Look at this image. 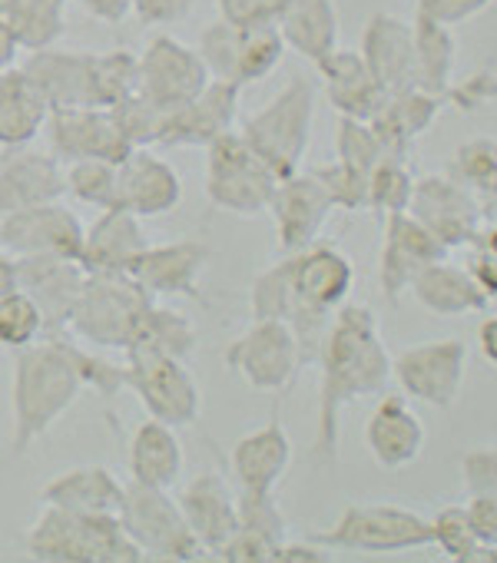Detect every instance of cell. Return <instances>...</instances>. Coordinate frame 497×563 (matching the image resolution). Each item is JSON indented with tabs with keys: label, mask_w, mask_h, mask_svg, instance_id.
Wrapping results in <instances>:
<instances>
[{
	"label": "cell",
	"mask_w": 497,
	"mask_h": 563,
	"mask_svg": "<svg viewBox=\"0 0 497 563\" xmlns=\"http://www.w3.org/2000/svg\"><path fill=\"white\" fill-rule=\"evenodd\" d=\"M64 166L54 153L14 146L0 153V216L64 199Z\"/></svg>",
	"instance_id": "28"
},
{
	"label": "cell",
	"mask_w": 497,
	"mask_h": 563,
	"mask_svg": "<svg viewBox=\"0 0 497 563\" xmlns=\"http://www.w3.org/2000/svg\"><path fill=\"white\" fill-rule=\"evenodd\" d=\"M0 4H4V0H0Z\"/></svg>",
	"instance_id": "62"
},
{
	"label": "cell",
	"mask_w": 497,
	"mask_h": 563,
	"mask_svg": "<svg viewBox=\"0 0 497 563\" xmlns=\"http://www.w3.org/2000/svg\"><path fill=\"white\" fill-rule=\"evenodd\" d=\"M130 481L173 490L183 477V441L176 438V428L150 418L133 431L130 441Z\"/></svg>",
	"instance_id": "34"
},
{
	"label": "cell",
	"mask_w": 497,
	"mask_h": 563,
	"mask_svg": "<svg viewBox=\"0 0 497 563\" xmlns=\"http://www.w3.org/2000/svg\"><path fill=\"white\" fill-rule=\"evenodd\" d=\"M51 117L47 100L18 67L0 74V150L31 146Z\"/></svg>",
	"instance_id": "37"
},
{
	"label": "cell",
	"mask_w": 497,
	"mask_h": 563,
	"mask_svg": "<svg viewBox=\"0 0 497 563\" xmlns=\"http://www.w3.org/2000/svg\"><path fill=\"white\" fill-rule=\"evenodd\" d=\"M279 176L242 140L239 130L216 136L206 146V199L232 216H263Z\"/></svg>",
	"instance_id": "7"
},
{
	"label": "cell",
	"mask_w": 497,
	"mask_h": 563,
	"mask_svg": "<svg viewBox=\"0 0 497 563\" xmlns=\"http://www.w3.org/2000/svg\"><path fill=\"white\" fill-rule=\"evenodd\" d=\"M309 540L349 553H405L431 547V520L401 504H349Z\"/></svg>",
	"instance_id": "6"
},
{
	"label": "cell",
	"mask_w": 497,
	"mask_h": 563,
	"mask_svg": "<svg viewBox=\"0 0 497 563\" xmlns=\"http://www.w3.org/2000/svg\"><path fill=\"white\" fill-rule=\"evenodd\" d=\"M192 537L199 540L202 553H219V547L239 527V497L232 494L229 481L216 471L196 474L176 497Z\"/></svg>",
	"instance_id": "27"
},
{
	"label": "cell",
	"mask_w": 497,
	"mask_h": 563,
	"mask_svg": "<svg viewBox=\"0 0 497 563\" xmlns=\"http://www.w3.org/2000/svg\"><path fill=\"white\" fill-rule=\"evenodd\" d=\"M312 176L325 186L329 199L335 209H345V212H362L368 209V173H358L345 163H329V166H319L312 169Z\"/></svg>",
	"instance_id": "49"
},
{
	"label": "cell",
	"mask_w": 497,
	"mask_h": 563,
	"mask_svg": "<svg viewBox=\"0 0 497 563\" xmlns=\"http://www.w3.org/2000/svg\"><path fill=\"white\" fill-rule=\"evenodd\" d=\"M196 345H199L196 325L186 316L153 302L143 312V319L123 352L126 355H169V358L189 362L196 355Z\"/></svg>",
	"instance_id": "40"
},
{
	"label": "cell",
	"mask_w": 497,
	"mask_h": 563,
	"mask_svg": "<svg viewBox=\"0 0 497 563\" xmlns=\"http://www.w3.org/2000/svg\"><path fill=\"white\" fill-rule=\"evenodd\" d=\"M385 156L372 123L365 120H352V117H339L335 123V159L358 169V173H372V166Z\"/></svg>",
	"instance_id": "48"
},
{
	"label": "cell",
	"mask_w": 497,
	"mask_h": 563,
	"mask_svg": "<svg viewBox=\"0 0 497 563\" xmlns=\"http://www.w3.org/2000/svg\"><path fill=\"white\" fill-rule=\"evenodd\" d=\"M286 255H289L292 289L299 296V306L316 312H335L349 302L355 286V265L335 242L316 239L312 245Z\"/></svg>",
	"instance_id": "20"
},
{
	"label": "cell",
	"mask_w": 497,
	"mask_h": 563,
	"mask_svg": "<svg viewBox=\"0 0 497 563\" xmlns=\"http://www.w3.org/2000/svg\"><path fill=\"white\" fill-rule=\"evenodd\" d=\"M494 0H418V11L448 24V27H457L471 18H477L481 11H487Z\"/></svg>",
	"instance_id": "54"
},
{
	"label": "cell",
	"mask_w": 497,
	"mask_h": 563,
	"mask_svg": "<svg viewBox=\"0 0 497 563\" xmlns=\"http://www.w3.org/2000/svg\"><path fill=\"white\" fill-rule=\"evenodd\" d=\"M461 474H464L467 494H497V444L464 451Z\"/></svg>",
	"instance_id": "50"
},
{
	"label": "cell",
	"mask_w": 497,
	"mask_h": 563,
	"mask_svg": "<svg viewBox=\"0 0 497 563\" xmlns=\"http://www.w3.org/2000/svg\"><path fill=\"white\" fill-rule=\"evenodd\" d=\"M41 335H44V316L27 292L14 289L8 296H0V345L24 349Z\"/></svg>",
	"instance_id": "46"
},
{
	"label": "cell",
	"mask_w": 497,
	"mask_h": 563,
	"mask_svg": "<svg viewBox=\"0 0 497 563\" xmlns=\"http://www.w3.org/2000/svg\"><path fill=\"white\" fill-rule=\"evenodd\" d=\"M339 24L342 21L335 0H289L279 18V34L289 51H296L309 64H319L339 47Z\"/></svg>",
	"instance_id": "36"
},
{
	"label": "cell",
	"mask_w": 497,
	"mask_h": 563,
	"mask_svg": "<svg viewBox=\"0 0 497 563\" xmlns=\"http://www.w3.org/2000/svg\"><path fill=\"white\" fill-rule=\"evenodd\" d=\"M196 51L209 77L235 87H253L279 70L289 47L279 34V24H232L219 18L199 34Z\"/></svg>",
	"instance_id": "8"
},
{
	"label": "cell",
	"mask_w": 497,
	"mask_h": 563,
	"mask_svg": "<svg viewBox=\"0 0 497 563\" xmlns=\"http://www.w3.org/2000/svg\"><path fill=\"white\" fill-rule=\"evenodd\" d=\"M209 70L199 51L186 47L173 34H156L140 54V87L136 93L163 110H176L202 93L209 84Z\"/></svg>",
	"instance_id": "14"
},
{
	"label": "cell",
	"mask_w": 497,
	"mask_h": 563,
	"mask_svg": "<svg viewBox=\"0 0 497 563\" xmlns=\"http://www.w3.org/2000/svg\"><path fill=\"white\" fill-rule=\"evenodd\" d=\"M0 24L11 31L21 51H44L64 37L67 0H4Z\"/></svg>",
	"instance_id": "39"
},
{
	"label": "cell",
	"mask_w": 497,
	"mask_h": 563,
	"mask_svg": "<svg viewBox=\"0 0 497 563\" xmlns=\"http://www.w3.org/2000/svg\"><path fill=\"white\" fill-rule=\"evenodd\" d=\"M51 150L60 163L74 159H110L120 163L130 156V140L120 130V120L110 107H64L51 110L47 123Z\"/></svg>",
	"instance_id": "16"
},
{
	"label": "cell",
	"mask_w": 497,
	"mask_h": 563,
	"mask_svg": "<svg viewBox=\"0 0 497 563\" xmlns=\"http://www.w3.org/2000/svg\"><path fill=\"white\" fill-rule=\"evenodd\" d=\"M27 550L44 563H136L143 553L117 514H90L44 504L27 533Z\"/></svg>",
	"instance_id": "3"
},
{
	"label": "cell",
	"mask_w": 497,
	"mask_h": 563,
	"mask_svg": "<svg viewBox=\"0 0 497 563\" xmlns=\"http://www.w3.org/2000/svg\"><path fill=\"white\" fill-rule=\"evenodd\" d=\"M87 382L77 362V339L60 332L47 335L44 342H31L14 349V385H11V408H14V431L11 448L24 454L41 441L84 395Z\"/></svg>",
	"instance_id": "2"
},
{
	"label": "cell",
	"mask_w": 497,
	"mask_h": 563,
	"mask_svg": "<svg viewBox=\"0 0 497 563\" xmlns=\"http://www.w3.org/2000/svg\"><path fill=\"white\" fill-rule=\"evenodd\" d=\"M444 97L424 93L421 87H405L385 97L382 110L368 120L385 156H408V150L431 130L438 113L444 110Z\"/></svg>",
	"instance_id": "31"
},
{
	"label": "cell",
	"mask_w": 497,
	"mask_h": 563,
	"mask_svg": "<svg viewBox=\"0 0 497 563\" xmlns=\"http://www.w3.org/2000/svg\"><path fill=\"white\" fill-rule=\"evenodd\" d=\"M289 0H216L222 21L232 24H279Z\"/></svg>",
	"instance_id": "51"
},
{
	"label": "cell",
	"mask_w": 497,
	"mask_h": 563,
	"mask_svg": "<svg viewBox=\"0 0 497 563\" xmlns=\"http://www.w3.org/2000/svg\"><path fill=\"white\" fill-rule=\"evenodd\" d=\"M494 206H497V202H494Z\"/></svg>",
	"instance_id": "63"
},
{
	"label": "cell",
	"mask_w": 497,
	"mask_h": 563,
	"mask_svg": "<svg viewBox=\"0 0 497 563\" xmlns=\"http://www.w3.org/2000/svg\"><path fill=\"white\" fill-rule=\"evenodd\" d=\"M316 365L322 368L316 457L335 464L339 438H342V411L352 401L385 395L391 382V352L382 339L375 312L368 306H349V302L335 309Z\"/></svg>",
	"instance_id": "1"
},
{
	"label": "cell",
	"mask_w": 497,
	"mask_h": 563,
	"mask_svg": "<svg viewBox=\"0 0 497 563\" xmlns=\"http://www.w3.org/2000/svg\"><path fill=\"white\" fill-rule=\"evenodd\" d=\"M411 37H415V87L448 100V90L454 87V67H457L454 31L428 14L415 11Z\"/></svg>",
	"instance_id": "38"
},
{
	"label": "cell",
	"mask_w": 497,
	"mask_h": 563,
	"mask_svg": "<svg viewBox=\"0 0 497 563\" xmlns=\"http://www.w3.org/2000/svg\"><path fill=\"white\" fill-rule=\"evenodd\" d=\"M431 520V543L454 563H474L484 560V547L467 520L464 504H444L434 510Z\"/></svg>",
	"instance_id": "43"
},
{
	"label": "cell",
	"mask_w": 497,
	"mask_h": 563,
	"mask_svg": "<svg viewBox=\"0 0 497 563\" xmlns=\"http://www.w3.org/2000/svg\"><path fill=\"white\" fill-rule=\"evenodd\" d=\"M362 60L372 70V77L388 90L415 87V37L411 21H401L395 14H372L362 31Z\"/></svg>",
	"instance_id": "30"
},
{
	"label": "cell",
	"mask_w": 497,
	"mask_h": 563,
	"mask_svg": "<svg viewBox=\"0 0 497 563\" xmlns=\"http://www.w3.org/2000/svg\"><path fill=\"white\" fill-rule=\"evenodd\" d=\"M64 183L77 202L97 209L117 206V163L110 159H74L64 169Z\"/></svg>",
	"instance_id": "45"
},
{
	"label": "cell",
	"mask_w": 497,
	"mask_h": 563,
	"mask_svg": "<svg viewBox=\"0 0 497 563\" xmlns=\"http://www.w3.org/2000/svg\"><path fill=\"white\" fill-rule=\"evenodd\" d=\"M316 74L322 80L325 100L332 103V110L339 117H352V120L368 123L388 97V90L372 77V70L365 67L358 51L335 47L332 54H325L316 64Z\"/></svg>",
	"instance_id": "29"
},
{
	"label": "cell",
	"mask_w": 497,
	"mask_h": 563,
	"mask_svg": "<svg viewBox=\"0 0 497 563\" xmlns=\"http://www.w3.org/2000/svg\"><path fill=\"white\" fill-rule=\"evenodd\" d=\"M408 292L415 296V302L441 319H464V316H477L487 309V296L474 286V278L464 265H454L448 258H438L431 265H424L415 278Z\"/></svg>",
	"instance_id": "32"
},
{
	"label": "cell",
	"mask_w": 497,
	"mask_h": 563,
	"mask_svg": "<svg viewBox=\"0 0 497 563\" xmlns=\"http://www.w3.org/2000/svg\"><path fill=\"white\" fill-rule=\"evenodd\" d=\"M212 258V249L199 239H176L163 245H146L133 262L130 275L153 299L196 296L199 278Z\"/></svg>",
	"instance_id": "22"
},
{
	"label": "cell",
	"mask_w": 497,
	"mask_h": 563,
	"mask_svg": "<svg viewBox=\"0 0 497 563\" xmlns=\"http://www.w3.org/2000/svg\"><path fill=\"white\" fill-rule=\"evenodd\" d=\"M477 242H481L484 249H490V252L497 255V219H494V222H490L487 229H481V239H477Z\"/></svg>",
	"instance_id": "61"
},
{
	"label": "cell",
	"mask_w": 497,
	"mask_h": 563,
	"mask_svg": "<svg viewBox=\"0 0 497 563\" xmlns=\"http://www.w3.org/2000/svg\"><path fill=\"white\" fill-rule=\"evenodd\" d=\"M84 232L87 229L77 219V212L67 209L60 199L0 216V249H8L18 258L24 255L80 258Z\"/></svg>",
	"instance_id": "15"
},
{
	"label": "cell",
	"mask_w": 497,
	"mask_h": 563,
	"mask_svg": "<svg viewBox=\"0 0 497 563\" xmlns=\"http://www.w3.org/2000/svg\"><path fill=\"white\" fill-rule=\"evenodd\" d=\"M117 517H120L126 537L143 553V560L189 563V560L206 556L199 540L192 537L176 497H169V490L130 481Z\"/></svg>",
	"instance_id": "9"
},
{
	"label": "cell",
	"mask_w": 497,
	"mask_h": 563,
	"mask_svg": "<svg viewBox=\"0 0 497 563\" xmlns=\"http://www.w3.org/2000/svg\"><path fill=\"white\" fill-rule=\"evenodd\" d=\"M196 0H130V14L140 18L146 27H169L189 18Z\"/></svg>",
	"instance_id": "52"
},
{
	"label": "cell",
	"mask_w": 497,
	"mask_h": 563,
	"mask_svg": "<svg viewBox=\"0 0 497 563\" xmlns=\"http://www.w3.org/2000/svg\"><path fill=\"white\" fill-rule=\"evenodd\" d=\"M332 199L325 192V186L312 176V173H292L286 179L276 183L269 209L276 219V242L279 252H299L306 245H312L316 239H322V229L332 216Z\"/></svg>",
	"instance_id": "19"
},
{
	"label": "cell",
	"mask_w": 497,
	"mask_h": 563,
	"mask_svg": "<svg viewBox=\"0 0 497 563\" xmlns=\"http://www.w3.org/2000/svg\"><path fill=\"white\" fill-rule=\"evenodd\" d=\"M229 464H232V477H235L239 490L276 494V487L283 484V477L292 464V438H289L286 424L279 421V415L273 421H266L263 428L242 434L232 444Z\"/></svg>",
	"instance_id": "26"
},
{
	"label": "cell",
	"mask_w": 497,
	"mask_h": 563,
	"mask_svg": "<svg viewBox=\"0 0 497 563\" xmlns=\"http://www.w3.org/2000/svg\"><path fill=\"white\" fill-rule=\"evenodd\" d=\"M451 249H444L415 216L408 212H388L385 216V235L378 252V286L388 306H398V299L408 292L411 278L438 262L448 258Z\"/></svg>",
	"instance_id": "17"
},
{
	"label": "cell",
	"mask_w": 497,
	"mask_h": 563,
	"mask_svg": "<svg viewBox=\"0 0 497 563\" xmlns=\"http://www.w3.org/2000/svg\"><path fill=\"white\" fill-rule=\"evenodd\" d=\"M239 93H242V87L212 77L199 97L169 110V117L163 123L159 146H202L206 150L216 136L235 130Z\"/></svg>",
	"instance_id": "23"
},
{
	"label": "cell",
	"mask_w": 497,
	"mask_h": 563,
	"mask_svg": "<svg viewBox=\"0 0 497 563\" xmlns=\"http://www.w3.org/2000/svg\"><path fill=\"white\" fill-rule=\"evenodd\" d=\"M405 212L415 216L451 252L474 245L484 229V202L448 173L415 179Z\"/></svg>",
	"instance_id": "13"
},
{
	"label": "cell",
	"mask_w": 497,
	"mask_h": 563,
	"mask_svg": "<svg viewBox=\"0 0 497 563\" xmlns=\"http://www.w3.org/2000/svg\"><path fill=\"white\" fill-rule=\"evenodd\" d=\"M225 365L253 391H286L302 372L299 342L283 319H253L229 349Z\"/></svg>",
	"instance_id": "10"
},
{
	"label": "cell",
	"mask_w": 497,
	"mask_h": 563,
	"mask_svg": "<svg viewBox=\"0 0 497 563\" xmlns=\"http://www.w3.org/2000/svg\"><path fill=\"white\" fill-rule=\"evenodd\" d=\"M448 176L457 179L464 189H471L487 212V206L497 202V140L474 136L461 143L448 163Z\"/></svg>",
	"instance_id": "41"
},
{
	"label": "cell",
	"mask_w": 497,
	"mask_h": 563,
	"mask_svg": "<svg viewBox=\"0 0 497 563\" xmlns=\"http://www.w3.org/2000/svg\"><path fill=\"white\" fill-rule=\"evenodd\" d=\"M467 375V345L461 339H438L411 345L391 355V378L398 382L408 401H421L428 408L448 411Z\"/></svg>",
	"instance_id": "12"
},
{
	"label": "cell",
	"mask_w": 497,
	"mask_h": 563,
	"mask_svg": "<svg viewBox=\"0 0 497 563\" xmlns=\"http://www.w3.org/2000/svg\"><path fill=\"white\" fill-rule=\"evenodd\" d=\"M464 268L471 272L474 286H477L487 299H497V255H494L490 249H484L481 242H474Z\"/></svg>",
	"instance_id": "55"
},
{
	"label": "cell",
	"mask_w": 497,
	"mask_h": 563,
	"mask_svg": "<svg viewBox=\"0 0 497 563\" xmlns=\"http://www.w3.org/2000/svg\"><path fill=\"white\" fill-rule=\"evenodd\" d=\"M248 309L253 319H283L292 322L306 306H299V296L292 289V272H289V255L273 262L266 272L256 275L253 292H248Z\"/></svg>",
	"instance_id": "42"
},
{
	"label": "cell",
	"mask_w": 497,
	"mask_h": 563,
	"mask_svg": "<svg viewBox=\"0 0 497 563\" xmlns=\"http://www.w3.org/2000/svg\"><path fill=\"white\" fill-rule=\"evenodd\" d=\"M143 225L133 212L110 206L100 212V219L84 232L80 265L87 272H130L140 252L146 249Z\"/></svg>",
	"instance_id": "33"
},
{
	"label": "cell",
	"mask_w": 497,
	"mask_h": 563,
	"mask_svg": "<svg viewBox=\"0 0 497 563\" xmlns=\"http://www.w3.org/2000/svg\"><path fill=\"white\" fill-rule=\"evenodd\" d=\"M156 299L130 272H87L80 299L70 312L67 335L93 349H126L143 312Z\"/></svg>",
	"instance_id": "5"
},
{
	"label": "cell",
	"mask_w": 497,
	"mask_h": 563,
	"mask_svg": "<svg viewBox=\"0 0 497 563\" xmlns=\"http://www.w3.org/2000/svg\"><path fill=\"white\" fill-rule=\"evenodd\" d=\"M239 527L266 540L273 550H279V543L289 540V520L283 507L276 504V494L239 490Z\"/></svg>",
	"instance_id": "47"
},
{
	"label": "cell",
	"mask_w": 497,
	"mask_h": 563,
	"mask_svg": "<svg viewBox=\"0 0 497 563\" xmlns=\"http://www.w3.org/2000/svg\"><path fill=\"white\" fill-rule=\"evenodd\" d=\"M273 560L276 563H329L332 553H329V547H322L316 540H302V543L286 540V543H279V550L273 553Z\"/></svg>",
	"instance_id": "56"
},
{
	"label": "cell",
	"mask_w": 497,
	"mask_h": 563,
	"mask_svg": "<svg viewBox=\"0 0 497 563\" xmlns=\"http://www.w3.org/2000/svg\"><path fill=\"white\" fill-rule=\"evenodd\" d=\"M123 385L140 398L150 418L186 428L202 411L199 385L186 362L169 355H126L123 365Z\"/></svg>",
	"instance_id": "11"
},
{
	"label": "cell",
	"mask_w": 497,
	"mask_h": 563,
	"mask_svg": "<svg viewBox=\"0 0 497 563\" xmlns=\"http://www.w3.org/2000/svg\"><path fill=\"white\" fill-rule=\"evenodd\" d=\"M18 54H21L18 41L11 37V31H8L4 24H0V74L11 70V67L18 64Z\"/></svg>",
	"instance_id": "60"
},
{
	"label": "cell",
	"mask_w": 497,
	"mask_h": 563,
	"mask_svg": "<svg viewBox=\"0 0 497 563\" xmlns=\"http://www.w3.org/2000/svg\"><path fill=\"white\" fill-rule=\"evenodd\" d=\"M87 268L80 258L64 255H24L18 258V289L27 292L41 316H44V335L67 332L70 312L80 299Z\"/></svg>",
	"instance_id": "18"
},
{
	"label": "cell",
	"mask_w": 497,
	"mask_h": 563,
	"mask_svg": "<svg viewBox=\"0 0 497 563\" xmlns=\"http://www.w3.org/2000/svg\"><path fill=\"white\" fill-rule=\"evenodd\" d=\"M464 510H467V520H471L484 553L494 550L497 547V494H471Z\"/></svg>",
	"instance_id": "53"
},
{
	"label": "cell",
	"mask_w": 497,
	"mask_h": 563,
	"mask_svg": "<svg viewBox=\"0 0 497 563\" xmlns=\"http://www.w3.org/2000/svg\"><path fill=\"white\" fill-rule=\"evenodd\" d=\"M14 289H18V255L0 249V296H8Z\"/></svg>",
	"instance_id": "59"
},
{
	"label": "cell",
	"mask_w": 497,
	"mask_h": 563,
	"mask_svg": "<svg viewBox=\"0 0 497 563\" xmlns=\"http://www.w3.org/2000/svg\"><path fill=\"white\" fill-rule=\"evenodd\" d=\"M183 202V179L179 173L150 153V146L130 150L117 163V206L133 212L136 219H156L173 212Z\"/></svg>",
	"instance_id": "21"
},
{
	"label": "cell",
	"mask_w": 497,
	"mask_h": 563,
	"mask_svg": "<svg viewBox=\"0 0 497 563\" xmlns=\"http://www.w3.org/2000/svg\"><path fill=\"white\" fill-rule=\"evenodd\" d=\"M316 107H319V80L296 74L259 113L242 120L239 133L266 159V166L279 179H286L299 173L309 153L312 130H316Z\"/></svg>",
	"instance_id": "4"
},
{
	"label": "cell",
	"mask_w": 497,
	"mask_h": 563,
	"mask_svg": "<svg viewBox=\"0 0 497 563\" xmlns=\"http://www.w3.org/2000/svg\"><path fill=\"white\" fill-rule=\"evenodd\" d=\"M74 4H80L90 18L103 24H120L130 14V0H74Z\"/></svg>",
	"instance_id": "57"
},
{
	"label": "cell",
	"mask_w": 497,
	"mask_h": 563,
	"mask_svg": "<svg viewBox=\"0 0 497 563\" xmlns=\"http://www.w3.org/2000/svg\"><path fill=\"white\" fill-rule=\"evenodd\" d=\"M415 173L405 163V156H382L372 173H368V209L388 216V212H405L411 202L415 189Z\"/></svg>",
	"instance_id": "44"
},
{
	"label": "cell",
	"mask_w": 497,
	"mask_h": 563,
	"mask_svg": "<svg viewBox=\"0 0 497 563\" xmlns=\"http://www.w3.org/2000/svg\"><path fill=\"white\" fill-rule=\"evenodd\" d=\"M477 349H481V358L497 372V316H487L477 325Z\"/></svg>",
	"instance_id": "58"
},
{
	"label": "cell",
	"mask_w": 497,
	"mask_h": 563,
	"mask_svg": "<svg viewBox=\"0 0 497 563\" xmlns=\"http://www.w3.org/2000/svg\"><path fill=\"white\" fill-rule=\"evenodd\" d=\"M41 90L51 110L64 107H100L97 97V54L84 51H34L21 67Z\"/></svg>",
	"instance_id": "24"
},
{
	"label": "cell",
	"mask_w": 497,
	"mask_h": 563,
	"mask_svg": "<svg viewBox=\"0 0 497 563\" xmlns=\"http://www.w3.org/2000/svg\"><path fill=\"white\" fill-rule=\"evenodd\" d=\"M424 424L405 395L378 398L368 424H365V448L372 461L385 471H405L424 454Z\"/></svg>",
	"instance_id": "25"
},
{
	"label": "cell",
	"mask_w": 497,
	"mask_h": 563,
	"mask_svg": "<svg viewBox=\"0 0 497 563\" xmlns=\"http://www.w3.org/2000/svg\"><path fill=\"white\" fill-rule=\"evenodd\" d=\"M126 484L103 464H80L57 474L44 490L41 500L67 510H90V514H117Z\"/></svg>",
	"instance_id": "35"
}]
</instances>
